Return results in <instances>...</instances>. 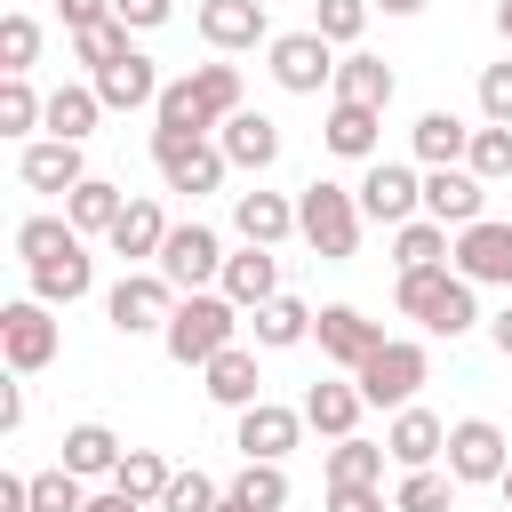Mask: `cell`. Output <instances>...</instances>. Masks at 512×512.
<instances>
[{
  "label": "cell",
  "mask_w": 512,
  "mask_h": 512,
  "mask_svg": "<svg viewBox=\"0 0 512 512\" xmlns=\"http://www.w3.org/2000/svg\"><path fill=\"white\" fill-rule=\"evenodd\" d=\"M160 344H168V360L176 368H208L216 352H232L240 344V304L232 296H176V312H168V328H160Z\"/></svg>",
  "instance_id": "obj_1"
},
{
  "label": "cell",
  "mask_w": 512,
  "mask_h": 512,
  "mask_svg": "<svg viewBox=\"0 0 512 512\" xmlns=\"http://www.w3.org/2000/svg\"><path fill=\"white\" fill-rule=\"evenodd\" d=\"M176 16V0H120V24L128 32H152V24H168Z\"/></svg>",
  "instance_id": "obj_51"
},
{
  "label": "cell",
  "mask_w": 512,
  "mask_h": 512,
  "mask_svg": "<svg viewBox=\"0 0 512 512\" xmlns=\"http://www.w3.org/2000/svg\"><path fill=\"white\" fill-rule=\"evenodd\" d=\"M480 112H488V128H512V56L480 72Z\"/></svg>",
  "instance_id": "obj_49"
},
{
  "label": "cell",
  "mask_w": 512,
  "mask_h": 512,
  "mask_svg": "<svg viewBox=\"0 0 512 512\" xmlns=\"http://www.w3.org/2000/svg\"><path fill=\"white\" fill-rule=\"evenodd\" d=\"M392 88H400V80H392L384 56H360V48H352V56L336 64V104H368V112H384Z\"/></svg>",
  "instance_id": "obj_24"
},
{
  "label": "cell",
  "mask_w": 512,
  "mask_h": 512,
  "mask_svg": "<svg viewBox=\"0 0 512 512\" xmlns=\"http://www.w3.org/2000/svg\"><path fill=\"white\" fill-rule=\"evenodd\" d=\"M120 456H128V448H120L104 424H72V432H64V472H80V480H112Z\"/></svg>",
  "instance_id": "obj_30"
},
{
  "label": "cell",
  "mask_w": 512,
  "mask_h": 512,
  "mask_svg": "<svg viewBox=\"0 0 512 512\" xmlns=\"http://www.w3.org/2000/svg\"><path fill=\"white\" fill-rule=\"evenodd\" d=\"M0 352H8L16 376H40V368L56 360V312H48L40 296H16V304L0 312Z\"/></svg>",
  "instance_id": "obj_7"
},
{
  "label": "cell",
  "mask_w": 512,
  "mask_h": 512,
  "mask_svg": "<svg viewBox=\"0 0 512 512\" xmlns=\"http://www.w3.org/2000/svg\"><path fill=\"white\" fill-rule=\"evenodd\" d=\"M448 472H456V488H496V480L512 472V456H504V432H496L488 416H464V424H448Z\"/></svg>",
  "instance_id": "obj_8"
},
{
  "label": "cell",
  "mask_w": 512,
  "mask_h": 512,
  "mask_svg": "<svg viewBox=\"0 0 512 512\" xmlns=\"http://www.w3.org/2000/svg\"><path fill=\"white\" fill-rule=\"evenodd\" d=\"M496 488H504V512H512V472H504V480H496Z\"/></svg>",
  "instance_id": "obj_59"
},
{
  "label": "cell",
  "mask_w": 512,
  "mask_h": 512,
  "mask_svg": "<svg viewBox=\"0 0 512 512\" xmlns=\"http://www.w3.org/2000/svg\"><path fill=\"white\" fill-rule=\"evenodd\" d=\"M224 296H232L240 312L272 304V296H280V264H272V248H240V256L224 264Z\"/></svg>",
  "instance_id": "obj_27"
},
{
  "label": "cell",
  "mask_w": 512,
  "mask_h": 512,
  "mask_svg": "<svg viewBox=\"0 0 512 512\" xmlns=\"http://www.w3.org/2000/svg\"><path fill=\"white\" fill-rule=\"evenodd\" d=\"M72 248H88V240L72 232V216H24V224H16V256H24V272L48 264V256H72Z\"/></svg>",
  "instance_id": "obj_34"
},
{
  "label": "cell",
  "mask_w": 512,
  "mask_h": 512,
  "mask_svg": "<svg viewBox=\"0 0 512 512\" xmlns=\"http://www.w3.org/2000/svg\"><path fill=\"white\" fill-rule=\"evenodd\" d=\"M200 40H208L216 56L272 40V24H264V0H200Z\"/></svg>",
  "instance_id": "obj_17"
},
{
  "label": "cell",
  "mask_w": 512,
  "mask_h": 512,
  "mask_svg": "<svg viewBox=\"0 0 512 512\" xmlns=\"http://www.w3.org/2000/svg\"><path fill=\"white\" fill-rule=\"evenodd\" d=\"M448 256H456V240H448V224H432V216H416V224L392 232V264H400V272H424V264H448Z\"/></svg>",
  "instance_id": "obj_35"
},
{
  "label": "cell",
  "mask_w": 512,
  "mask_h": 512,
  "mask_svg": "<svg viewBox=\"0 0 512 512\" xmlns=\"http://www.w3.org/2000/svg\"><path fill=\"white\" fill-rule=\"evenodd\" d=\"M120 208H128V192L120 184H104V176H88V184H72L64 192V216H72V232L88 240V232H112L120 224Z\"/></svg>",
  "instance_id": "obj_29"
},
{
  "label": "cell",
  "mask_w": 512,
  "mask_h": 512,
  "mask_svg": "<svg viewBox=\"0 0 512 512\" xmlns=\"http://www.w3.org/2000/svg\"><path fill=\"white\" fill-rule=\"evenodd\" d=\"M352 192H360V216H368V224H392V232L416 224V208H424V176H416L408 160H368V176H360Z\"/></svg>",
  "instance_id": "obj_6"
},
{
  "label": "cell",
  "mask_w": 512,
  "mask_h": 512,
  "mask_svg": "<svg viewBox=\"0 0 512 512\" xmlns=\"http://www.w3.org/2000/svg\"><path fill=\"white\" fill-rule=\"evenodd\" d=\"M448 288H456V272H448V264H424V272H400V312L432 328V312L448 304Z\"/></svg>",
  "instance_id": "obj_39"
},
{
  "label": "cell",
  "mask_w": 512,
  "mask_h": 512,
  "mask_svg": "<svg viewBox=\"0 0 512 512\" xmlns=\"http://www.w3.org/2000/svg\"><path fill=\"white\" fill-rule=\"evenodd\" d=\"M232 496H240V504H256V512H280V504H288V472H280V464H240Z\"/></svg>",
  "instance_id": "obj_47"
},
{
  "label": "cell",
  "mask_w": 512,
  "mask_h": 512,
  "mask_svg": "<svg viewBox=\"0 0 512 512\" xmlns=\"http://www.w3.org/2000/svg\"><path fill=\"white\" fill-rule=\"evenodd\" d=\"M408 152H416L424 168H464V152H472V128H464L456 112H440V104H432V112L408 128Z\"/></svg>",
  "instance_id": "obj_21"
},
{
  "label": "cell",
  "mask_w": 512,
  "mask_h": 512,
  "mask_svg": "<svg viewBox=\"0 0 512 512\" xmlns=\"http://www.w3.org/2000/svg\"><path fill=\"white\" fill-rule=\"evenodd\" d=\"M376 8H384V16H424L432 0H376Z\"/></svg>",
  "instance_id": "obj_56"
},
{
  "label": "cell",
  "mask_w": 512,
  "mask_h": 512,
  "mask_svg": "<svg viewBox=\"0 0 512 512\" xmlns=\"http://www.w3.org/2000/svg\"><path fill=\"white\" fill-rule=\"evenodd\" d=\"M392 512H456V472H408L400 488H392Z\"/></svg>",
  "instance_id": "obj_40"
},
{
  "label": "cell",
  "mask_w": 512,
  "mask_h": 512,
  "mask_svg": "<svg viewBox=\"0 0 512 512\" xmlns=\"http://www.w3.org/2000/svg\"><path fill=\"white\" fill-rule=\"evenodd\" d=\"M48 128V96H32V80H0V136H32Z\"/></svg>",
  "instance_id": "obj_41"
},
{
  "label": "cell",
  "mask_w": 512,
  "mask_h": 512,
  "mask_svg": "<svg viewBox=\"0 0 512 512\" xmlns=\"http://www.w3.org/2000/svg\"><path fill=\"white\" fill-rule=\"evenodd\" d=\"M376 128H384V112H368V104H328L320 144H328L336 160H376Z\"/></svg>",
  "instance_id": "obj_25"
},
{
  "label": "cell",
  "mask_w": 512,
  "mask_h": 512,
  "mask_svg": "<svg viewBox=\"0 0 512 512\" xmlns=\"http://www.w3.org/2000/svg\"><path fill=\"white\" fill-rule=\"evenodd\" d=\"M104 312H112L120 336H160L168 312H176V288H168L160 272H120V288L104 296Z\"/></svg>",
  "instance_id": "obj_9"
},
{
  "label": "cell",
  "mask_w": 512,
  "mask_h": 512,
  "mask_svg": "<svg viewBox=\"0 0 512 512\" xmlns=\"http://www.w3.org/2000/svg\"><path fill=\"white\" fill-rule=\"evenodd\" d=\"M424 376H432V360H424V344H408V336H384L376 352H368V368L352 376L360 384V400L368 408H416V392H424Z\"/></svg>",
  "instance_id": "obj_3"
},
{
  "label": "cell",
  "mask_w": 512,
  "mask_h": 512,
  "mask_svg": "<svg viewBox=\"0 0 512 512\" xmlns=\"http://www.w3.org/2000/svg\"><path fill=\"white\" fill-rule=\"evenodd\" d=\"M216 512H256V504H240V496H232V488H224V504H216Z\"/></svg>",
  "instance_id": "obj_58"
},
{
  "label": "cell",
  "mask_w": 512,
  "mask_h": 512,
  "mask_svg": "<svg viewBox=\"0 0 512 512\" xmlns=\"http://www.w3.org/2000/svg\"><path fill=\"white\" fill-rule=\"evenodd\" d=\"M328 512H384L376 488H328Z\"/></svg>",
  "instance_id": "obj_52"
},
{
  "label": "cell",
  "mask_w": 512,
  "mask_h": 512,
  "mask_svg": "<svg viewBox=\"0 0 512 512\" xmlns=\"http://www.w3.org/2000/svg\"><path fill=\"white\" fill-rule=\"evenodd\" d=\"M216 120L200 112V96H192V72L184 80H168L160 88V104H152V136H208Z\"/></svg>",
  "instance_id": "obj_33"
},
{
  "label": "cell",
  "mask_w": 512,
  "mask_h": 512,
  "mask_svg": "<svg viewBox=\"0 0 512 512\" xmlns=\"http://www.w3.org/2000/svg\"><path fill=\"white\" fill-rule=\"evenodd\" d=\"M96 112H104V96H96V88H80V80H64V88L48 96V136H64V144H88Z\"/></svg>",
  "instance_id": "obj_32"
},
{
  "label": "cell",
  "mask_w": 512,
  "mask_h": 512,
  "mask_svg": "<svg viewBox=\"0 0 512 512\" xmlns=\"http://www.w3.org/2000/svg\"><path fill=\"white\" fill-rule=\"evenodd\" d=\"M464 168H472L480 184H504V176H512V128H472V152H464Z\"/></svg>",
  "instance_id": "obj_44"
},
{
  "label": "cell",
  "mask_w": 512,
  "mask_h": 512,
  "mask_svg": "<svg viewBox=\"0 0 512 512\" xmlns=\"http://www.w3.org/2000/svg\"><path fill=\"white\" fill-rule=\"evenodd\" d=\"M232 224H240L248 248H280V240L296 232V200H280V192H240V200H232Z\"/></svg>",
  "instance_id": "obj_23"
},
{
  "label": "cell",
  "mask_w": 512,
  "mask_h": 512,
  "mask_svg": "<svg viewBox=\"0 0 512 512\" xmlns=\"http://www.w3.org/2000/svg\"><path fill=\"white\" fill-rule=\"evenodd\" d=\"M272 80L288 88V96H320L328 80H336V48L304 24V32H280L272 40Z\"/></svg>",
  "instance_id": "obj_10"
},
{
  "label": "cell",
  "mask_w": 512,
  "mask_h": 512,
  "mask_svg": "<svg viewBox=\"0 0 512 512\" xmlns=\"http://www.w3.org/2000/svg\"><path fill=\"white\" fill-rule=\"evenodd\" d=\"M88 288H96V256H88V248L32 264V296H40V304H80Z\"/></svg>",
  "instance_id": "obj_26"
},
{
  "label": "cell",
  "mask_w": 512,
  "mask_h": 512,
  "mask_svg": "<svg viewBox=\"0 0 512 512\" xmlns=\"http://www.w3.org/2000/svg\"><path fill=\"white\" fill-rule=\"evenodd\" d=\"M24 424V384H0V432Z\"/></svg>",
  "instance_id": "obj_53"
},
{
  "label": "cell",
  "mask_w": 512,
  "mask_h": 512,
  "mask_svg": "<svg viewBox=\"0 0 512 512\" xmlns=\"http://www.w3.org/2000/svg\"><path fill=\"white\" fill-rule=\"evenodd\" d=\"M488 336H496V352H504V360H512V304H504V312H496V320H488Z\"/></svg>",
  "instance_id": "obj_55"
},
{
  "label": "cell",
  "mask_w": 512,
  "mask_h": 512,
  "mask_svg": "<svg viewBox=\"0 0 512 512\" xmlns=\"http://www.w3.org/2000/svg\"><path fill=\"white\" fill-rule=\"evenodd\" d=\"M152 168H160L168 192H192V200H200V192L224 184L232 160H224V144H208V136H152Z\"/></svg>",
  "instance_id": "obj_5"
},
{
  "label": "cell",
  "mask_w": 512,
  "mask_h": 512,
  "mask_svg": "<svg viewBox=\"0 0 512 512\" xmlns=\"http://www.w3.org/2000/svg\"><path fill=\"white\" fill-rule=\"evenodd\" d=\"M192 96H200V112H208L216 128H224L232 112H248V104H240V72H232V64H192Z\"/></svg>",
  "instance_id": "obj_38"
},
{
  "label": "cell",
  "mask_w": 512,
  "mask_h": 512,
  "mask_svg": "<svg viewBox=\"0 0 512 512\" xmlns=\"http://www.w3.org/2000/svg\"><path fill=\"white\" fill-rule=\"evenodd\" d=\"M360 224H368V216H360V192H344V184H328V176L296 192V232L312 240V256H320V264H352Z\"/></svg>",
  "instance_id": "obj_2"
},
{
  "label": "cell",
  "mask_w": 512,
  "mask_h": 512,
  "mask_svg": "<svg viewBox=\"0 0 512 512\" xmlns=\"http://www.w3.org/2000/svg\"><path fill=\"white\" fill-rule=\"evenodd\" d=\"M360 384H312L304 392V424L320 432V440H352V424H360Z\"/></svg>",
  "instance_id": "obj_28"
},
{
  "label": "cell",
  "mask_w": 512,
  "mask_h": 512,
  "mask_svg": "<svg viewBox=\"0 0 512 512\" xmlns=\"http://www.w3.org/2000/svg\"><path fill=\"white\" fill-rule=\"evenodd\" d=\"M224 264H232V256H224V240H216L208 224H176L152 272H160V280H168L176 296H200L208 280H224Z\"/></svg>",
  "instance_id": "obj_4"
},
{
  "label": "cell",
  "mask_w": 512,
  "mask_h": 512,
  "mask_svg": "<svg viewBox=\"0 0 512 512\" xmlns=\"http://www.w3.org/2000/svg\"><path fill=\"white\" fill-rule=\"evenodd\" d=\"M168 480H176V464H168L160 448H128V456H120V472H112V488H120V496H136V504H160V496H168Z\"/></svg>",
  "instance_id": "obj_36"
},
{
  "label": "cell",
  "mask_w": 512,
  "mask_h": 512,
  "mask_svg": "<svg viewBox=\"0 0 512 512\" xmlns=\"http://www.w3.org/2000/svg\"><path fill=\"white\" fill-rule=\"evenodd\" d=\"M88 88L104 96V112H144V104H160V88H168V80H160V64L136 48V56H120V64H104Z\"/></svg>",
  "instance_id": "obj_16"
},
{
  "label": "cell",
  "mask_w": 512,
  "mask_h": 512,
  "mask_svg": "<svg viewBox=\"0 0 512 512\" xmlns=\"http://www.w3.org/2000/svg\"><path fill=\"white\" fill-rule=\"evenodd\" d=\"M384 456H392L400 472H424V464L448 456V424H440L432 408H400V416L384 424Z\"/></svg>",
  "instance_id": "obj_15"
},
{
  "label": "cell",
  "mask_w": 512,
  "mask_h": 512,
  "mask_svg": "<svg viewBox=\"0 0 512 512\" xmlns=\"http://www.w3.org/2000/svg\"><path fill=\"white\" fill-rule=\"evenodd\" d=\"M424 216L448 224V232H464V224L488 216V184L472 168H424Z\"/></svg>",
  "instance_id": "obj_13"
},
{
  "label": "cell",
  "mask_w": 512,
  "mask_h": 512,
  "mask_svg": "<svg viewBox=\"0 0 512 512\" xmlns=\"http://www.w3.org/2000/svg\"><path fill=\"white\" fill-rule=\"evenodd\" d=\"M216 144H224L232 168H256V176H264V168L280 160V120H264V112H232Z\"/></svg>",
  "instance_id": "obj_22"
},
{
  "label": "cell",
  "mask_w": 512,
  "mask_h": 512,
  "mask_svg": "<svg viewBox=\"0 0 512 512\" xmlns=\"http://www.w3.org/2000/svg\"><path fill=\"white\" fill-rule=\"evenodd\" d=\"M32 56H40V24L16 8V16H0V72L8 80H24L32 72Z\"/></svg>",
  "instance_id": "obj_43"
},
{
  "label": "cell",
  "mask_w": 512,
  "mask_h": 512,
  "mask_svg": "<svg viewBox=\"0 0 512 512\" xmlns=\"http://www.w3.org/2000/svg\"><path fill=\"white\" fill-rule=\"evenodd\" d=\"M88 512H144L136 496H120V488H104V496H88Z\"/></svg>",
  "instance_id": "obj_54"
},
{
  "label": "cell",
  "mask_w": 512,
  "mask_h": 512,
  "mask_svg": "<svg viewBox=\"0 0 512 512\" xmlns=\"http://www.w3.org/2000/svg\"><path fill=\"white\" fill-rule=\"evenodd\" d=\"M368 8H376V0H320V8H312V32H320L328 48H352V40L368 32Z\"/></svg>",
  "instance_id": "obj_42"
},
{
  "label": "cell",
  "mask_w": 512,
  "mask_h": 512,
  "mask_svg": "<svg viewBox=\"0 0 512 512\" xmlns=\"http://www.w3.org/2000/svg\"><path fill=\"white\" fill-rule=\"evenodd\" d=\"M72 56H80L88 72H104V64H120V56H136V48H128V24L112 16V24H96V32H72Z\"/></svg>",
  "instance_id": "obj_46"
},
{
  "label": "cell",
  "mask_w": 512,
  "mask_h": 512,
  "mask_svg": "<svg viewBox=\"0 0 512 512\" xmlns=\"http://www.w3.org/2000/svg\"><path fill=\"white\" fill-rule=\"evenodd\" d=\"M496 32H504V40H512V0H496Z\"/></svg>",
  "instance_id": "obj_57"
},
{
  "label": "cell",
  "mask_w": 512,
  "mask_h": 512,
  "mask_svg": "<svg viewBox=\"0 0 512 512\" xmlns=\"http://www.w3.org/2000/svg\"><path fill=\"white\" fill-rule=\"evenodd\" d=\"M56 8H64V32H96L120 16V0H56Z\"/></svg>",
  "instance_id": "obj_50"
},
{
  "label": "cell",
  "mask_w": 512,
  "mask_h": 512,
  "mask_svg": "<svg viewBox=\"0 0 512 512\" xmlns=\"http://www.w3.org/2000/svg\"><path fill=\"white\" fill-rule=\"evenodd\" d=\"M472 288H512V224H496V216H480V224H464L456 232V256H448Z\"/></svg>",
  "instance_id": "obj_12"
},
{
  "label": "cell",
  "mask_w": 512,
  "mask_h": 512,
  "mask_svg": "<svg viewBox=\"0 0 512 512\" xmlns=\"http://www.w3.org/2000/svg\"><path fill=\"white\" fill-rule=\"evenodd\" d=\"M16 176H24V192H72V184H88V168H80V144H64V136H40V144H24V152H16Z\"/></svg>",
  "instance_id": "obj_18"
},
{
  "label": "cell",
  "mask_w": 512,
  "mask_h": 512,
  "mask_svg": "<svg viewBox=\"0 0 512 512\" xmlns=\"http://www.w3.org/2000/svg\"><path fill=\"white\" fill-rule=\"evenodd\" d=\"M168 232H176V224L160 216V200H128V208H120V224H112L104 240H112V256H136V264H160V248H168Z\"/></svg>",
  "instance_id": "obj_19"
},
{
  "label": "cell",
  "mask_w": 512,
  "mask_h": 512,
  "mask_svg": "<svg viewBox=\"0 0 512 512\" xmlns=\"http://www.w3.org/2000/svg\"><path fill=\"white\" fill-rule=\"evenodd\" d=\"M376 480H384V448L376 440L352 432V440L328 448V488H376Z\"/></svg>",
  "instance_id": "obj_37"
},
{
  "label": "cell",
  "mask_w": 512,
  "mask_h": 512,
  "mask_svg": "<svg viewBox=\"0 0 512 512\" xmlns=\"http://www.w3.org/2000/svg\"><path fill=\"white\" fill-rule=\"evenodd\" d=\"M312 344H320V360H336V368H368V352L384 344V328L368 320V312H352V304H328L320 320H312Z\"/></svg>",
  "instance_id": "obj_14"
},
{
  "label": "cell",
  "mask_w": 512,
  "mask_h": 512,
  "mask_svg": "<svg viewBox=\"0 0 512 512\" xmlns=\"http://www.w3.org/2000/svg\"><path fill=\"white\" fill-rule=\"evenodd\" d=\"M312 320H320V312H304L296 296H272V304H256V312H248V328H256V344H264V352L304 344V336H312Z\"/></svg>",
  "instance_id": "obj_31"
},
{
  "label": "cell",
  "mask_w": 512,
  "mask_h": 512,
  "mask_svg": "<svg viewBox=\"0 0 512 512\" xmlns=\"http://www.w3.org/2000/svg\"><path fill=\"white\" fill-rule=\"evenodd\" d=\"M32 512H88V488H80V472H64V464L32 472Z\"/></svg>",
  "instance_id": "obj_45"
},
{
  "label": "cell",
  "mask_w": 512,
  "mask_h": 512,
  "mask_svg": "<svg viewBox=\"0 0 512 512\" xmlns=\"http://www.w3.org/2000/svg\"><path fill=\"white\" fill-rule=\"evenodd\" d=\"M216 504H224V488H216L208 472H176L168 496H160V512H216Z\"/></svg>",
  "instance_id": "obj_48"
},
{
  "label": "cell",
  "mask_w": 512,
  "mask_h": 512,
  "mask_svg": "<svg viewBox=\"0 0 512 512\" xmlns=\"http://www.w3.org/2000/svg\"><path fill=\"white\" fill-rule=\"evenodd\" d=\"M200 376H208V384H200V392H208V400H216V408H232V416H240V408H256V400H264V384H256V352H248V344H232V352H216V360H208V368H200Z\"/></svg>",
  "instance_id": "obj_20"
},
{
  "label": "cell",
  "mask_w": 512,
  "mask_h": 512,
  "mask_svg": "<svg viewBox=\"0 0 512 512\" xmlns=\"http://www.w3.org/2000/svg\"><path fill=\"white\" fill-rule=\"evenodd\" d=\"M296 440H304V408H280V400H256V408H240V424H232V448H240L248 464H280Z\"/></svg>",
  "instance_id": "obj_11"
}]
</instances>
